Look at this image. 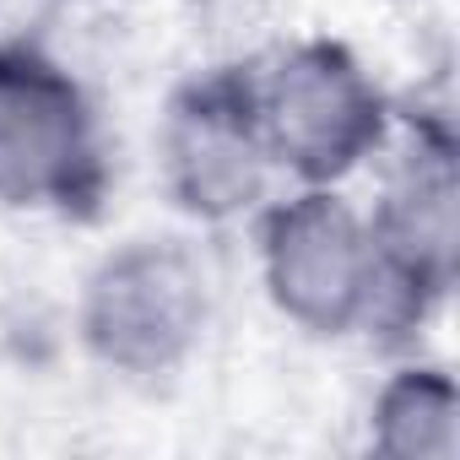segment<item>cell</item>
<instances>
[{"label": "cell", "mask_w": 460, "mask_h": 460, "mask_svg": "<svg viewBox=\"0 0 460 460\" xmlns=\"http://www.w3.org/2000/svg\"><path fill=\"white\" fill-rule=\"evenodd\" d=\"M395 157L368 211L379 250L374 336H411L449 298L460 271V141L444 114H417L390 130Z\"/></svg>", "instance_id": "obj_1"}, {"label": "cell", "mask_w": 460, "mask_h": 460, "mask_svg": "<svg viewBox=\"0 0 460 460\" xmlns=\"http://www.w3.org/2000/svg\"><path fill=\"white\" fill-rule=\"evenodd\" d=\"M255 109L277 173L293 184H347L390 146L395 109L374 71L336 39H298L255 71Z\"/></svg>", "instance_id": "obj_2"}, {"label": "cell", "mask_w": 460, "mask_h": 460, "mask_svg": "<svg viewBox=\"0 0 460 460\" xmlns=\"http://www.w3.org/2000/svg\"><path fill=\"white\" fill-rule=\"evenodd\" d=\"M261 282L271 309L304 336H374L379 250L368 211L341 184H293L261 206Z\"/></svg>", "instance_id": "obj_3"}, {"label": "cell", "mask_w": 460, "mask_h": 460, "mask_svg": "<svg viewBox=\"0 0 460 460\" xmlns=\"http://www.w3.org/2000/svg\"><path fill=\"white\" fill-rule=\"evenodd\" d=\"M109 190L103 125L87 87L28 39L0 44V206L93 211Z\"/></svg>", "instance_id": "obj_4"}, {"label": "cell", "mask_w": 460, "mask_h": 460, "mask_svg": "<svg viewBox=\"0 0 460 460\" xmlns=\"http://www.w3.org/2000/svg\"><path fill=\"white\" fill-rule=\"evenodd\" d=\"M82 347L119 379L179 374L211 325V277L179 239H130L109 250L82 288Z\"/></svg>", "instance_id": "obj_5"}, {"label": "cell", "mask_w": 460, "mask_h": 460, "mask_svg": "<svg viewBox=\"0 0 460 460\" xmlns=\"http://www.w3.org/2000/svg\"><path fill=\"white\" fill-rule=\"evenodd\" d=\"M157 168L168 200L195 222H239L266 206L277 157L255 109V66L195 71L168 98Z\"/></svg>", "instance_id": "obj_6"}, {"label": "cell", "mask_w": 460, "mask_h": 460, "mask_svg": "<svg viewBox=\"0 0 460 460\" xmlns=\"http://www.w3.org/2000/svg\"><path fill=\"white\" fill-rule=\"evenodd\" d=\"M368 444L390 460H455L460 390L438 363L395 368L368 406Z\"/></svg>", "instance_id": "obj_7"}]
</instances>
